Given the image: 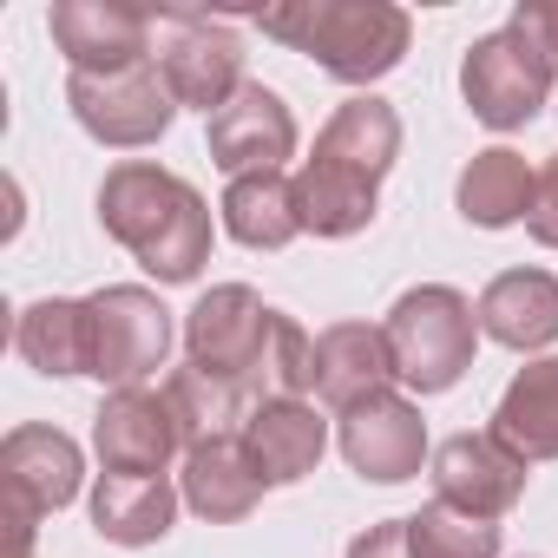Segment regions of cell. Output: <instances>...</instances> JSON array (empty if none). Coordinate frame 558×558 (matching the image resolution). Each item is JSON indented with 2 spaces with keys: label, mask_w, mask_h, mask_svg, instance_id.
I'll use <instances>...</instances> for the list:
<instances>
[{
  "label": "cell",
  "mask_w": 558,
  "mask_h": 558,
  "mask_svg": "<svg viewBox=\"0 0 558 558\" xmlns=\"http://www.w3.org/2000/svg\"><path fill=\"white\" fill-rule=\"evenodd\" d=\"M99 217L106 230L145 263L158 269L165 283H184V276H197L204 250H210V217L197 204L191 184H178L171 171L158 165H119L99 191Z\"/></svg>",
  "instance_id": "1"
},
{
  "label": "cell",
  "mask_w": 558,
  "mask_h": 558,
  "mask_svg": "<svg viewBox=\"0 0 558 558\" xmlns=\"http://www.w3.org/2000/svg\"><path fill=\"white\" fill-rule=\"evenodd\" d=\"M263 34L316 53L336 80H375L408 53V14L381 0H303V8H269Z\"/></svg>",
  "instance_id": "2"
},
{
  "label": "cell",
  "mask_w": 558,
  "mask_h": 558,
  "mask_svg": "<svg viewBox=\"0 0 558 558\" xmlns=\"http://www.w3.org/2000/svg\"><path fill=\"white\" fill-rule=\"evenodd\" d=\"M151 66L165 73L171 99L204 106V112H217L243 93L236 86L243 47L223 21H204V14H158L151 21Z\"/></svg>",
  "instance_id": "3"
},
{
  "label": "cell",
  "mask_w": 558,
  "mask_h": 558,
  "mask_svg": "<svg viewBox=\"0 0 558 558\" xmlns=\"http://www.w3.org/2000/svg\"><path fill=\"white\" fill-rule=\"evenodd\" d=\"M466 349H473V310L453 290H414V296H401V310L388 323V355H395L401 381H414L421 395H434V388H447L466 368Z\"/></svg>",
  "instance_id": "4"
},
{
  "label": "cell",
  "mask_w": 558,
  "mask_h": 558,
  "mask_svg": "<svg viewBox=\"0 0 558 558\" xmlns=\"http://www.w3.org/2000/svg\"><path fill=\"white\" fill-rule=\"evenodd\" d=\"M165 342H171V323L145 290H106L86 303V375L132 388L165 362Z\"/></svg>",
  "instance_id": "5"
},
{
  "label": "cell",
  "mask_w": 558,
  "mask_h": 558,
  "mask_svg": "<svg viewBox=\"0 0 558 558\" xmlns=\"http://www.w3.org/2000/svg\"><path fill=\"white\" fill-rule=\"evenodd\" d=\"M73 112L106 145H151L171 119V86L151 60L119 73H73Z\"/></svg>",
  "instance_id": "6"
},
{
  "label": "cell",
  "mask_w": 558,
  "mask_h": 558,
  "mask_svg": "<svg viewBox=\"0 0 558 558\" xmlns=\"http://www.w3.org/2000/svg\"><path fill=\"white\" fill-rule=\"evenodd\" d=\"M460 86H466V106L486 125H525L545 106V93H551V66L506 27V34H493V40H480L466 53Z\"/></svg>",
  "instance_id": "7"
},
{
  "label": "cell",
  "mask_w": 558,
  "mask_h": 558,
  "mask_svg": "<svg viewBox=\"0 0 558 558\" xmlns=\"http://www.w3.org/2000/svg\"><path fill=\"white\" fill-rule=\"evenodd\" d=\"M151 21L138 8H112V0H60L53 8V40L73 60V73H119L151 60Z\"/></svg>",
  "instance_id": "8"
},
{
  "label": "cell",
  "mask_w": 558,
  "mask_h": 558,
  "mask_svg": "<svg viewBox=\"0 0 558 558\" xmlns=\"http://www.w3.org/2000/svg\"><path fill=\"white\" fill-rule=\"evenodd\" d=\"M434 480H440V506H460L466 519H493L519 499L525 486V460L499 440V434H460L434 453Z\"/></svg>",
  "instance_id": "9"
},
{
  "label": "cell",
  "mask_w": 558,
  "mask_h": 558,
  "mask_svg": "<svg viewBox=\"0 0 558 558\" xmlns=\"http://www.w3.org/2000/svg\"><path fill=\"white\" fill-rule=\"evenodd\" d=\"M290 145H296V125H290L283 99L263 93V86H243L230 106L210 112V158L223 171H236V178L276 171V165L290 158Z\"/></svg>",
  "instance_id": "10"
},
{
  "label": "cell",
  "mask_w": 558,
  "mask_h": 558,
  "mask_svg": "<svg viewBox=\"0 0 558 558\" xmlns=\"http://www.w3.org/2000/svg\"><path fill=\"white\" fill-rule=\"evenodd\" d=\"M178 414L171 401L145 395V388H119L99 414V460L106 473H132V480H158V466L171 460L178 447Z\"/></svg>",
  "instance_id": "11"
},
{
  "label": "cell",
  "mask_w": 558,
  "mask_h": 558,
  "mask_svg": "<svg viewBox=\"0 0 558 558\" xmlns=\"http://www.w3.org/2000/svg\"><path fill=\"white\" fill-rule=\"evenodd\" d=\"M0 473H8V506L53 512L80 493V447L53 427H21L0 447Z\"/></svg>",
  "instance_id": "12"
},
{
  "label": "cell",
  "mask_w": 558,
  "mask_h": 558,
  "mask_svg": "<svg viewBox=\"0 0 558 558\" xmlns=\"http://www.w3.org/2000/svg\"><path fill=\"white\" fill-rule=\"evenodd\" d=\"M395 375V355H388V336L349 323V329H329L316 349H310V381L323 401L336 408H362L381 395V381Z\"/></svg>",
  "instance_id": "13"
},
{
  "label": "cell",
  "mask_w": 558,
  "mask_h": 558,
  "mask_svg": "<svg viewBox=\"0 0 558 558\" xmlns=\"http://www.w3.org/2000/svg\"><path fill=\"white\" fill-rule=\"evenodd\" d=\"M375 184L381 178H368L349 158H336V151L316 145V158L296 178V217L310 230H323V236H349V230H362L375 217Z\"/></svg>",
  "instance_id": "14"
},
{
  "label": "cell",
  "mask_w": 558,
  "mask_h": 558,
  "mask_svg": "<svg viewBox=\"0 0 558 558\" xmlns=\"http://www.w3.org/2000/svg\"><path fill=\"white\" fill-rule=\"evenodd\" d=\"M342 447H349V460H355L368 480H408V473L421 466V421H414L408 401L375 395V401L349 408Z\"/></svg>",
  "instance_id": "15"
},
{
  "label": "cell",
  "mask_w": 558,
  "mask_h": 558,
  "mask_svg": "<svg viewBox=\"0 0 558 558\" xmlns=\"http://www.w3.org/2000/svg\"><path fill=\"white\" fill-rule=\"evenodd\" d=\"M480 323L506 349H538V342L558 336V283L538 269H512L480 296Z\"/></svg>",
  "instance_id": "16"
},
{
  "label": "cell",
  "mask_w": 558,
  "mask_h": 558,
  "mask_svg": "<svg viewBox=\"0 0 558 558\" xmlns=\"http://www.w3.org/2000/svg\"><path fill=\"white\" fill-rule=\"evenodd\" d=\"M243 447H250L263 486H283V480H303V473L316 466V453H323V421H316L303 401H290V395H283V401H263V414L250 421Z\"/></svg>",
  "instance_id": "17"
},
{
  "label": "cell",
  "mask_w": 558,
  "mask_h": 558,
  "mask_svg": "<svg viewBox=\"0 0 558 558\" xmlns=\"http://www.w3.org/2000/svg\"><path fill=\"white\" fill-rule=\"evenodd\" d=\"M256 486H263V473H256V460H250L243 440L217 434V440H197V447H191L184 499H191L204 519H236V512H250Z\"/></svg>",
  "instance_id": "18"
},
{
  "label": "cell",
  "mask_w": 558,
  "mask_h": 558,
  "mask_svg": "<svg viewBox=\"0 0 558 558\" xmlns=\"http://www.w3.org/2000/svg\"><path fill=\"white\" fill-rule=\"evenodd\" d=\"M499 440L519 447V460L558 453V362H538L512 381V395L499 401Z\"/></svg>",
  "instance_id": "19"
},
{
  "label": "cell",
  "mask_w": 558,
  "mask_h": 558,
  "mask_svg": "<svg viewBox=\"0 0 558 558\" xmlns=\"http://www.w3.org/2000/svg\"><path fill=\"white\" fill-rule=\"evenodd\" d=\"M223 223H230V236L250 243V250L290 243V236L303 230V217H296V184H283L276 171H263V178H236L230 197H223Z\"/></svg>",
  "instance_id": "20"
},
{
  "label": "cell",
  "mask_w": 558,
  "mask_h": 558,
  "mask_svg": "<svg viewBox=\"0 0 558 558\" xmlns=\"http://www.w3.org/2000/svg\"><path fill=\"white\" fill-rule=\"evenodd\" d=\"M93 519H99V532L119 538V545H151V538L171 525V486H165V480L106 473V480H99V499H93Z\"/></svg>",
  "instance_id": "21"
},
{
  "label": "cell",
  "mask_w": 558,
  "mask_h": 558,
  "mask_svg": "<svg viewBox=\"0 0 558 558\" xmlns=\"http://www.w3.org/2000/svg\"><path fill=\"white\" fill-rule=\"evenodd\" d=\"M532 178H538V171H525L519 151H486V158H473V171L460 178V210H466L473 223H512V217H525V204H532Z\"/></svg>",
  "instance_id": "22"
},
{
  "label": "cell",
  "mask_w": 558,
  "mask_h": 558,
  "mask_svg": "<svg viewBox=\"0 0 558 558\" xmlns=\"http://www.w3.org/2000/svg\"><path fill=\"white\" fill-rule=\"evenodd\" d=\"M21 355L47 375H80L86 368V303H40L21 316Z\"/></svg>",
  "instance_id": "23"
},
{
  "label": "cell",
  "mask_w": 558,
  "mask_h": 558,
  "mask_svg": "<svg viewBox=\"0 0 558 558\" xmlns=\"http://www.w3.org/2000/svg\"><path fill=\"white\" fill-rule=\"evenodd\" d=\"M414 558H493V525L486 519H453L447 506L408 519Z\"/></svg>",
  "instance_id": "24"
},
{
  "label": "cell",
  "mask_w": 558,
  "mask_h": 558,
  "mask_svg": "<svg viewBox=\"0 0 558 558\" xmlns=\"http://www.w3.org/2000/svg\"><path fill=\"white\" fill-rule=\"evenodd\" d=\"M512 34L558 73V8H519V14H512Z\"/></svg>",
  "instance_id": "25"
},
{
  "label": "cell",
  "mask_w": 558,
  "mask_h": 558,
  "mask_svg": "<svg viewBox=\"0 0 558 558\" xmlns=\"http://www.w3.org/2000/svg\"><path fill=\"white\" fill-rule=\"evenodd\" d=\"M525 223L538 243H558V158L532 178V204H525Z\"/></svg>",
  "instance_id": "26"
},
{
  "label": "cell",
  "mask_w": 558,
  "mask_h": 558,
  "mask_svg": "<svg viewBox=\"0 0 558 558\" xmlns=\"http://www.w3.org/2000/svg\"><path fill=\"white\" fill-rule=\"evenodd\" d=\"M349 558H414L408 519H395V525H375L368 538H355V551H349Z\"/></svg>",
  "instance_id": "27"
}]
</instances>
